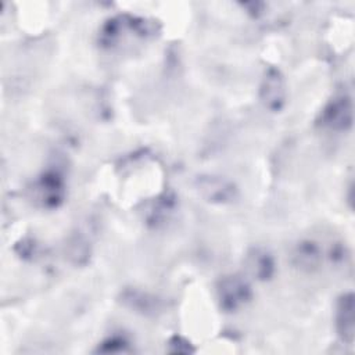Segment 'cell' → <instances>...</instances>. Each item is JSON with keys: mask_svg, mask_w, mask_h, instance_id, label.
Masks as SVG:
<instances>
[{"mask_svg": "<svg viewBox=\"0 0 355 355\" xmlns=\"http://www.w3.org/2000/svg\"><path fill=\"white\" fill-rule=\"evenodd\" d=\"M287 97L286 79L279 68L270 67L265 71L259 85V100L272 112L283 110Z\"/></svg>", "mask_w": 355, "mask_h": 355, "instance_id": "cell-2", "label": "cell"}, {"mask_svg": "<svg viewBox=\"0 0 355 355\" xmlns=\"http://www.w3.org/2000/svg\"><path fill=\"white\" fill-rule=\"evenodd\" d=\"M218 300L220 308L234 312L250 302L252 290L250 283L240 275L225 276L218 284Z\"/></svg>", "mask_w": 355, "mask_h": 355, "instance_id": "cell-1", "label": "cell"}, {"mask_svg": "<svg viewBox=\"0 0 355 355\" xmlns=\"http://www.w3.org/2000/svg\"><path fill=\"white\" fill-rule=\"evenodd\" d=\"M336 330L341 341L347 344L354 343L355 337V304L354 294H343L336 306Z\"/></svg>", "mask_w": 355, "mask_h": 355, "instance_id": "cell-6", "label": "cell"}, {"mask_svg": "<svg viewBox=\"0 0 355 355\" xmlns=\"http://www.w3.org/2000/svg\"><path fill=\"white\" fill-rule=\"evenodd\" d=\"M293 263L306 272L318 269L322 263L320 247L313 241H301L293 251Z\"/></svg>", "mask_w": 355, "mask_h": 355, "instance_id": "cell-7", "label": "cell"}, {"mask_svg": "<svg viewBox=\"0 0 355 355\" xmlns=\"http://www.w3.org/2000/svg\"><path fill=\"white\" fill-rule=\"evenodd\" d=\"M64 194V180L55 171L43 173L35 184V196L42 207L57 208L62 202Z\"/></svg>", "mask_w": 355, "mask_h": 355, "instance_id": "cell-5", "label": "cell"}, {"mask_svg": "<svg viewBox=\"0 0 355 355\" xmlns=\"http://www.w3.org/2000/svg\"><path fill=\"white\" fill-rule=\"evenodd\" d=\"M352 100L348 94L334 96L320 112V123L331 130H348L352 125Z\"/></svg>", "mask_w": 355, "mask_h": 355, "instance_id": "cell-3", "label": "cell"}, {"mask_svg": "<svg viewBox=\"0 0 355 355\" xmlns=\"http://www.w3.org/2000/svg\"><path fill=\"white\" fill-rule=\"evenodd\" d=\"M123 302L129 305L132 309L140 311L143 313L154 312L157 309V302L154 301V298H148L147 294L139 291H128L123 295Z\"/></svg>", "mask_w": 355, "mask_h": 355, "instance_id": "cell-9", "label": "cell"}, {"mask_svg": "<svg viewBox=\"0 0 355 355\" xmlns=\"http://www.w3.org/2000/svg\"><path fill=\"white\" fill-rule=\"evenodd\" d=\"M168 352L171 354H191L194 348L191 347L190 341L182 336H173L168 341Z\"/></svg>", "mask_w": 355, "mask_h": 355, "instance_id": "cell-11", "label": "cell"}, {"mask_svg": "<svg viewBox=\"0 0 355 355\" xmlns=\"http://www.w3.org/2000/svg\"><path fill=\"white\" fill-rule=\"evenodd\" d=\"M98 352H105V354H115V352H126L129 351V341L123 336H112L108 337L105 341L98 345Z\"/></svg>", "mask_w": 355, "mask_h": 355, "instance_id": "cell-10", "label": "cell"}, {"mask_svg": "<svg viewBox=\"0 0 355 355\" xmlns=\"http://www.w3.org/2000/svg\"><path fill=\"white\" fill-rule=\"evenodd\" d=\"M245 265L248 272L259 280L272 277L275 272V262L272 255L262 248L251 250L245 258Z\"/></svg>", "mask_w": 355, "mask_h": 355, "instance_id": "cell-8", "label": "cell"}, {"mask_svg": "<svg viewBox=\"0 0 355 355\" xmlns=\"http://www.w3.org/2000/svg\"><path fill=\"white\" fill-rule=\"evenodd\" d=\"M197 191L209 202H232L237 196V189L232 182L219 176H200L196 180Z\"/></svg>", "mask_w": 355, "mask_h": 355, "instance_id": "cell-4", "label": "cell"}]
</instances>
